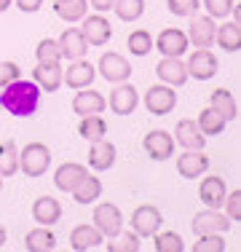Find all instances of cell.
Returning a JSON list of instances; mask_svg holds the SVG:
<instances>
[{
    "label": "cell",
    "mask_w": 241,
    "mask_h": 252,
    "mask_svg": "<svg viewBox=\"0 0 241 252\" xmlns=\"http://www.w3.org/2000/svg\"><path fill=\"white\" fill-rule=\"evenodd\" d=\"M78 134L89 142H96L107 134V121L102 118V113L96 116H81V124H78Z\"/></svg>",
    "instance_id": "30"
},
{
    "label": "cell",
    "mask_w": 241,
    "mask_h": 252,
    "mask_svg": "<svg viewBox=\"0 0 241 252\" xmlns=\"http://www.w3.org/2000/svg\"><path fill=\"white\" fill-rule=\"evenodd\" d=\"M40 86L35 81H14L8 86L0 89V107L11 116H19V118H27L38 110L40 105Z\"/></svg>",
    "instance_id": "1"
},
{
    "label": "cell",
    "mask_w": 241,
    "mask_h": 252,
    "mask_svg": "<svg viewBox=\"0 0 241 252\" xmlns=\"http://www.w3.org/2000/svg\"><path fill=\"white\" fill-rule=\"evenodd\" d=\"M207 169H209V156H204V151H185L177 158V172L185 180H196L207 175Z\"/></svg>",
    "instance_id": "19"
},
{
    "label": "cell",
    "mask_w": 241,
    "mask_h": 252,
    "mask_svg": "<svg viewBox=\"0 0 241 252\" xmlns=\"http://www.w3.org/2000/svg\"><path fill=\"white\" fill-rule=\"evenodd\" d=\"M48 166H51V151L43 142H30L24 145V151H19V169L24 177H40L46 175Z\"/></svg>",
    "instance_id": "2"
},
{
    "label": "cell",
    "mask_w": 241,
    "mask_h": 252,
    "mask_svg": "<svg viewBox=\"0 0 241 252\" xmlns=\"http://www.w3.org/2000/svg\"><path fill=\"white\" fill-rule=\"evenodd\" d=\"M54 11H57L59 19H64L67 25L72 22H81L89 11V0H64V3H54Z\"/></svg>",
    "instance_id": "33"
},
{
    "label": "cell",
    "mask_w": 241,
    "mask_h": 252,
    "mask_svg": "<svg viewBox=\"0 0 241 252\" xmlns=\"http://www.w3.org/2000/svg\"><path fill=\"white\" fill-rule=\"evenodd\" d=\"M83 25H81V32L86 38L89 46H105L107 40L113 38V25L105 19L102 14H94V16H83Z\"/></svg>",
    "instance_id": "10"
},
{
    "label": "cell",
    "mask_w": 241,
    "mask_h": 252,
    "mask_svg": "<svg viewBox=\"0 0 241 252\" xmlns=\"http://www.w3.org/2000/svg\"><path fill=\"white\" fill-rule=\"evenodd\" d=\"M188 35L182 32V30L177 27H166L158 32V38H155V49H158L164 57H182L185 51H188Z\"/></svg>",
    "instance_id": "12"
},
{
    "label": "cell",
    "mask_w": 241,
    "mask_h": 252,
    "mask_svg": "<svg viewBox=\"0 0 241 252\" xmlns=\"http://www.w3.org/2000/svg\"><path fill=\"white\" fill-rule=\"evenodd\" d=\"M145 107H148L153 116H166L177 107V92L174 86H166V83H155L145 92Z\"/></svg>",
    "instance_id": "5"
},
{
    "label": "cell",
    "mask_w": 241,
    "mask_h": 252,
    "mask_svg": "<svg viewBox=\"0 0 241 252\" xmlns=\"http://www.w3.org/2000/svg\"><path fill=\"white\" fill-rule=\"evenodd\" d=\"M209 105H212L217 113H222V118H225V121H233V118L239 116L236 97H233L228 89H214V92L209 94Z\"/></svg>",
    "instance_id": "29"
},
{
    "label": "cell",
    "mask_w": 241,
    "mask_h": 252,
    "mask_svg": "<svg viewBox=\"0 0 241 252\" xmlns=\"http://www.w3.org/2000/svg\"><path fill=\"white\" fill-rule=\"evenodd\" d=\"M19 78H22V67L16 62H3L0 64V89L8 86V83H14V81H19Z\"/></svg>",
    "instance_id": "42"
},
{
    "label": "cell",
    "mask_w": 241,
    "mask_h": 252,
    "mask_svg": "<svg viewBox=\"0 0 241 252\" xmlns=\"http://www.w3.org/2000/svg\"><path fill=\"white\" fill-rule=\"evenodd\" d=\"M198 129H201V134L204 137H217V134H222L225 131V118H222V113H217L212 105L209 107H204L201 113H198Z\"/></svg>",
    "instance_id": "27"
},
{
    "label": "cell",
    "mask_w": 241,
    "mask_h": 252,
    "mask_svg": "<svg viewBox=\"0 0 241 252\" xmlns=\"http://www.w3.org/2000/svg\"><path fill=\"white\" fill-rule=\"evenodd\" d=\"M105 242V236H102L99 231H96L94 225L83 223V225H75L70 233V247L75 252H89V250H96L99 244Z\"/></svg>",
    "instance_id": "25"
},
{
    "label": "cell",
    "mask_w": 241,
    "mask_h": 252,
    "mask_svg": "<svg viewBox=\"0 0 241 252\" xmlns=\"http://www.w3.org/2000/svg\"><path fill=\"white\" fill-rule=\"evenodd\" d=\"M113 11L120 22H137L145 14V0H116Z\"/></svg>",
    "instance_id": "34"
},
{
    "label": "cell",
    "mask_w": 241,
    "mask_h": 252,
    "mask_svg": "<svg viewBox=\"0 0 241 252\" xmlns=\"http://www.w3.org/2000/svg\"><path fill=\"white\" fill-rule=\"evenodd\" d=\"M201 3H204V8L209 11L212 19H225L233 8V0H201Z\"/></svg>",
    "instance_id": "40"
},
{
    "label": "cell",
    "mask_w": 241,
    "mask_h": 252,
    "mask_svg": "<svg viewBox=\"0 0 241 252\" xmlns=\"http://www.w3.org/2000/svg\"><path fill=\"white\" fill-rule=\"evenodd\" d=\"M89 5H91L96 14H105V11H110L116 5V0H89Z\"/></svg>",
    "instance_id": "45"
},
{
    "label": "cell",
    "mask_w": 241,
    "mask_h": 252,
    "mask_svg": "<svg viewBox=\"0 0 241 252\" xmlns=\"http://www.w3.org/2000/svg\"><path fill=\"white\" fill-rule=\"evenodd\" d=\"M96 70H99V75L105 78V81H110V83H123V81H129V75H131V64L126 62V57L113 54V51L102 54Z\"/></svg>",
    "instance_id": "9"
},
{
    "label": "cell",
    "mask_w": 241,
    "mask_h": 252,
    "mask_svg": "<svg viewBox=\"0 0 241 252\" xmlns=\"http://www.w3.org/2000/svg\"><path fill=\"white\" fill-rule=\"evenodd\" d=\"M118 242H110V244H107V252H140V247H142V244H140V236H137V233L134 231H120L118 233Z\"/></svg>",
    "instance_id": "37"
},
{
    "label": "cell",
    "mask_w": 241,
    "mask_h": 252,
    "mask_svg": "<svg viewBox=\"0 0 241 252\" xmlns=\"http://www.w3.org/2000/svg\"><path fill=\"white\" fill-rule=\"evenodd\" d=\"M193 252H225V239L220 233H204L193 244Z\"/></svg>",
    "instance_id": "39"
},
{
    "label": "cell",
    "mask_w": 241,
    "mask_h": 252,
    "mask_svg": "<svg viewBox=\"0 0 241 252\" xmlns=\"http://www.w3.org/2000/svg\"><path fill=\"white\" fill-rule=\"evenodd\" d=\"M113 164H116V145L110 140H105V137L91 142V148H89V166L94 172H107Z\"/></svg>",
    "instance_id": "21"
},
{
    "label": "cell",
    "mask_w": 241,
    "mask_h": 252,
    "mask_svg": "<svg viewBox=\"0 0 241 252\" xmlns=\"http://www.w3.org/2000/svg\"><path fill=\"white\" fill-rule=\"evenodd\" d=\"M222 207L228 209V218H231V220H241V190H231V193H225Z\"/></svg>",
    "instance_id": "43"
},
{
    "label": "cell",
    "mask_w": 241,
    "mask_h": 252,
    "mask_svg": "<svg viewBox=\"0 0 241 252\" xmlns=\"http://www.w3.org/2000/svg\"><path fill=\"white\" fill-rule=\"evenodd\" d=\"M19 172V151L14 140L0 142V177H14Z\"/></svg>",
    "instance_id": "31"
},
{
    "label": "cell",
    "mask_w": 241,
    "mask_h": 252,
    "mask_svg": "<svg viewBox=\"0 0 241 252\" xmlns=\"http://www.w3.org/2000/svg\"><path fill=\"white\" fill-rule=\"evenodd\" d=\"M96 78V67L91 62H86V59H75V62L67 67V73H62V83H67L70 89H86L91 86Z\"/></svg>",
    "instance_id": "18"
},
{
    "label": "cell",
    "mask_w": 241,
    "mask_h": 252,
    "mask_svg": "<svg viewBox=\"0 0 241 252\" xmlns=\"http://www.w3.org/2000/svg\"><path fill=\"white\" fill-rule=\"evenodd\" d=\"M0 188H3V177H0Z\"/></svg>",
    "instance_id": "49"
},
{
    "label": "cell",
    "mask_w": 241,
    "mask_h": 252,
    "mask_svg": "<svg viewBox=\"0 0 241 252\" xmlns=\"http://www.w3.org/2000/svg\"><path fill=\"white\" fill-rule=\"evenodd\" d=\"M198 5H201V0H166V8L174 16H190L196 14Z\"/></svg>",
    "instance_id": "41"
},
{
    "label": "cell",
    "mask_w": 241,
    "mask_h": 252,
    "mask_svg": "<svg viewBox=\"0 0 241 252\" xmlns=\"http://www.w3.org/2000/svg\"><path fill=\"white\" fill-rule=\"evenodd\" d=\"M89 175V169L83 164H78V161H67V164H62L57 169V175H54V183H57L59 190H64V193H72V190L78 188V183H81L83 177Z\"/></svg>",
    "instance_id": "23"
},
{
    "label": "cell",
    "mask_w": 241,
    "mask_h": 252,
    "mask_svg": "<svg viewBox=\"0 0 241 252\" xmlns=\"http://www.w3.org/2000/svg\"><path fill=\"white\" fill-rule=\"evenodd\" d=\"M142 148L145 153L150 156L153 161H166L174 156V137L164 129H155V131H148L142 140Z\"/></svg>",
    "instance_id": "8"
},
{
    "label": "cell",
    "mask_w": 241,
    "mask_h": 252,
    "mask_svg": "<svg viewBox=\"0 0 241 252\" xmlns=\"http://www.w3.org/2000/svg\"><path fill=\"white\" fill-rule=\"evenodd\" d=\"M174 142H180L185 151H204L207 137L201 134V129H198V124L193 118H182L174 126Z\"/></svg>",
    "instance_id": "14"
},
{
    "label": "cell",
    "mask_w": 241,
    "mask_h": 252,
    "mask_svg": "<svg viewBox=\"0 0 241 252\" xmlns=\"http://www.w3.org/2000/svg\"><path fill=\"white\" fill-rule=\"evenodd\" d=\"M14 5L22 11V14H35V11H40L43 0H14Z\"/></svg>",
    "instance_id": "44"
},
{
    "label": "cell",
    "mask_w": 241,
    "mask_h": 252,
    "mask_svg": "<svg viewBox=\"0 0 241 252\" xmlns=\"http://www.w3.org/2000/svg\"><path fill=\"white\" fill-rule=\"evenodd\" d=\"M214 19L212 16H196L188 27V43H193L196 49H209L214 43Z\"/></svg>",
    "instance_id": "20"
},
{
    "label": "cell",
    "mask_w": 241,
    "mask_h": 252,
    "mask_svg": "<svg viewBox=\"0 0 241 252\" xmlns=\"http://www.w3.org/2000/svg\"><path fill=\"white\" fill-rule=\"evenodd\" d=\"M153 247H155V252H182L185 242L180 233L166 231V233H153Z\"/></svg>",
    "instance_id": "35"
},
{
    "label": "cell",
    "mask_w": 241,
    "mask_h": 252,
    "mask_svg": "<svg viewBox=\"0 0 241 252\" xmlns=\"http://www.w3.org/2000/svg\"><path fill=\"white\" fill-rule=\"evenodd\" d=\"M59 51H62V59L67 57L70 62H75V59H83L89 51V43L86 38H83V32L78 27H67L62 35H59Z\"/></svg>",
    "instance_id": "15"
},
{
    "label": "cell",
    "mask_w": 241,
    "mask_h": 252,
    "mask_svg": "<svg viewBox=\"0 0 241 252\" xmlns=\"http://www.w3.org/2000/svg\"><path fill=\"white\" fill-rule=\"evenodd\" d=\"M214 43L222 51H239L241 49V25L239 22H225L214 30Z\"/></svg>",
    "instance_id": "26"
},
{
    "label": "cell",
    "mask_w": 241,
    "mask_h": 252,
    "mask_svg": "<svg viewBox=\"0 0 241 252\" xmlns=\"http://www.w3.org/2000/svg\"><path fill=\"white\" fill-rule=\"evenodd\" d=\"M185 70H188V78L209 81V78L217 75V57L209 49H196L190 54V59L185 62Z\"/></svg>",
    "instance_id": "6"
},
{
    "label": "cell",
    "mask_w": 241,
    "mask_h": 252,
    "mask_svg": "<svg viewBox=\"0 0 241 252\" xmlns=\"http://www.w3.org/2000/svg\"><path fill=\"white\" fill-rule=\"evenodd\" d=\"M105 107H107V99L89 86L78 89L75 99H72V110H75L78 116H96V113H102Z\"/></svg>",
    "instance_id": "22"
},
{
    "label": "cell",
    "mask_w": 241,
    "mask_h": 252,
    "mask_svg": "<svg viewBox=\"0 0 241 252\" xmlns=\"http://www.w3.org/2000/svg\"><path fill=\"white\" fill-rule=\"evenodd\" d=\"M24 247H27V252H51L57 247V236H54L46 225L32 228V231L24 236Z\"/></svg>",
    "instance_id": "28"
},
{
    "label": "cell",
    "mask_w": 241,
    "mask_h": 252,
    "mask_svg": "<svg viewBox=\"0 0 241 252\" xmlns=\"http://www.w3.org/2000/svg\"><path fill=\"white\" fill-rule=\"evenodd\" d=\"M62 62H38V67L32 70V81L40 86V92L51 94L62 86Z\"/></svg>",
    "instance_id": "17"
},
{
    "label": "cell",
    "mask_w": 241,
    "mask_h": 252,
    "mask_svg": "<svg viewBox=\"0 0 241 252\" xmlns=\"http://www.w3.org/2000/svg\"><path fill=\"white\" fill-rule=\"evenodd\" d=\"M94 228L102 233L105 239H116L120 231H123V215L116 204L102 201L94 207Z\"/></svg>",
    "instance_id": "4"
},
{
    "label": "cell",
    "mask_w": 241,
    "mask_h": 252,
    "mask_svg": "<svg viewBox=\"0 0 241 252\" xmlns=\"http://www.w3.org/2000/svg\"><path fill=\"white\" fill-rule=\"evenodd\" d=\"M161 225H164V215H161V209L153 207V204H140V207L131 212V231L140 239H150L153 233L161 231Z\"/></svg>",
    "instance_id": "3"
},
{
    "label": "cell",
    "mask_w": 241,
    "mask_h": 252,
    "mask_svg": "<svg viewBox=\"0 0 241 252\" xmlns=\"http://www.w3.org/2000/svg\"><path fill=\"white\" fill-rule=\"evenodd\" d=\"M137 105H140V94H137V89L131 83L123 81L110 92V110L116 116H131L137 110Z\"/></svg>",
    "instance_id": "11"
},
{
    "label": "cell",
    "mask_w": 241,
    "mask_h": 252,
    "mask_svg": "<svg viewBox=\"0 0 241 252\" xmlns=\"http://www.w3.org/2000/svg\"><path fill=\"white\" fill-rule=\"evenodd\" d=\"M233 220L228 218V215H222L220 209H204V212H198L196 218H193V233L196 236H204V233H225L228 228H231Z\"/></svg>",
    "instance_id": "7"
},
{
    "label": "cell",
    "mask_w": 241,
    "mask_h": 252,
    "mask_svg": "<svg viewBox=\"0 0 241 252\" xmlns=\"http://www.w3.org/2000/svg\"><path fill=\"white\" fill-rule=\"evenodd\" d=\"M225 193H228V185H225V180L217 175L204 177L201 185H198V199L209 209H220L222 201H225Z\"/></svg>",
    "instance_id": "13"
},
{
    "label": "cell",
    "mask_w": 241,
    "mask_h": 252,
    "mask_svg": "<svg viewBox=\"0 0 241 252\" xmlns=\"http://www.w3.org/2000/svg\"><path fill=\"white\" fill-rule=\"evenodd\" d=\"M5 239H8V233H5V228L0 225V247H3V244H5Z\"/></svg>",
    "instance_id": "47"
},
{
    "label": "cell",
    "mask_w": 241,
    "mask_h": 252,
    "mask_svg": "<svg viewBox=\"0 0 241 252\" xmlns=\"http://www.w3.org/2000/svg\"><path fill=\"white\" fill-rule=\"evenodd\" d=\"M126 43H129V51L134 54V57H145V54L153 51V35H150L148 30H134V32L126 38Z\"/></svg>",
    "instance_id": "36"
},
{
    "label": "cell",
    "mask_w": 241,
    "mask_h": 252,
    "mask_svg": "<svg viewBox=\"0 0 241 252\" xmlns=\"http://www.w3.org/2000/svg\"><path fill=\"white\" fill-rule=\"evenodd\" d=\"M155 75L166 86H182L188 81V70H185V62L180 57H164L155 64Z\"/></svg>",
    "instance_id": "16"
},
{
    "label": "cell",
    "mask_w": 241,
    "mask_h": 252,
    "mask_svg": "<svg viewBox=\"0 0 241 252\" xmlns=\"http://www.w3.org/2000/svg\"><path fill=\"white\" fill-rule=\"evenodd\" d=\"M99 196H102V180L91 177V175H86L81 183H78V188L72 190V199H75L78 204H94Z\"/></svg>",
    "instance_id": "32"
},
{
    "label": "cell",
    "mask_w": 241,
    "mask_h": 252,
    "mask_svg": "<svg viewBox=\"0 0 241 252\" xmlns=\"http://www.w3.org/2000/svg\"><path fill=\"white\" fill-rule=\"evenodd\" d=\"M54 3H64V0H54Z\"/></svg>",
    "instance_id": "48"
},
{
    "label": "cell",
    "mask_w": 241,
    "mask_h": 252,
    "mask_svg": "<svg viewBox=\"0 0 241 252\" xmlns=\"http://www.w3.org/2000/svg\"><path fill=\"white\" fill-rule=\"evenodd\" d=\"M11 3H14V0H0V14H3V11H8Z\"/></svg>",
    "instance_id": "46"
},
{
    "label": "cell",
    "mask_w": 241,
    "mask_h": 252,
    "mask_svg": "<svg viewBox=\"0 0 241 252\" xmlns=\"http://www.w3.org/2000/svg\"><path fill=\"white\" fill-rule=\"evenodd\" d=\"M32 218L38 225L51 228L54 223L62 220V204L57 199H51V196H40V199H35V204H32Z\"/></svg>",
    "instance_id": "24"
},
{
    "label": "cell",
    "mask_w": 241,
    "mask_h": 252,
    "mask_svg": "<svg viewBox=\"0 0 241 252\" xmlns=\"http://www.w3.org/2000/svg\"><path fill=\"white\" fill-rule=\"evenodd\" d=\"M35 57L38 62H62V51H59V43L51 38H43L35 49Z\"/></svg>",
    "instance_id": "38"
}]
</instances>
